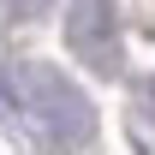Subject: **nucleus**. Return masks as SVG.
I'll use <instances>...</instances> for the list:
<instances>
[{"mask_svg":"<svg viewBox=\"0 0 155 155\" xmlns=\"http://www.w3.org/2000/svg\"><path fill=\"white\" fill-rule=\"evenodd\" d=\"M12 96L24 101V114L36 119L54 143H84L90 125H96L90 101L78 96L54 66H12Z\"/></svg>","mask_w":155,"mask_h":155,"instance_id":"obj_1","label":"nucleus"},{"mask_svg":"<svg viewBox=\"0 0 155 155\" xmlns=\"http://www.w3.org/2000/svg\"><path fill=\"white\" fill-rule=\"evenodd\" d=\"M66 36H72L78 60H90L96 72H114V60H119V24H114V6H107V0H78Z\"/></svg>","mask_w":155,"mask_h":155,"instance_id":"obj_2","label":"nucleus"}]
</instances>
